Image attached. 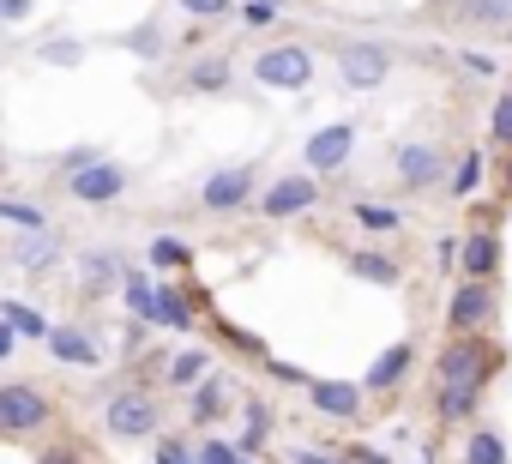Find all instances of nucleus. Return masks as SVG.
<instances>
[{
	"mask_svg": "<svg viewBox=\"0 0 512 464\" xmlns=\"http://www.w3.org/2000/svg\"><path fill=\"white\" fill-rule=\"evenodd\" d=\"M223 398H229V386H223V380H205V386H199V398H193V416H199V422H205V416H217V410H223Z\"/></svg>",
	"mask_w": 512,
	"mask_h": 464,
	"instance_id": "bb28decb",
	"label": "nucleus"
},
{
	"mask_svg": "<svg viewBox=\"0 0 512 464\" xmlns=\"http://www.w3.org/2000/svg\"><path fill=\"white\" fill-rule=\"evenodd\" d=\"M0 422H7V428H43L49 404L31 386H0Z\"/></svg>",
	"mask_w": 512,
	"mask_h": 464,
	"instance_id": "9d476101",
	"label": "nucleus"
},
{
	"mask_svg": "<svg viewBox=\"0 0 512 464\" xmlns=\"http://www.w3.org/2000/svg\"><path fill=\"white\" fill-rule=\"evenodd\" d=\"M350 151H356V127H350V121L320 127V133L308 139V169H314V175H332V169L350 163Z\"/></svg>",
	"mask_w": 512,
	"mask_h": 464,
	"instance_id": "0eeeda50",
	"label": "nucleus"
},
{
	"mask_svg": "<svg viewBox=\"0 0 512 464\" xmlns=\"http://www.w3.org/2000/svg\"><path fill=\"white\" fill-rule=\"evenodd\" d=\"M181 260H187V248H181V242H169V236H163V242H151V266H181Z\"/></svg>",
	"mask_w": 512,
	"mask_h": 464,
	"instance_id": "72a5a7b5",
	"label": "nucleus"
},
{
	"mask_svg": "<svg viewBox=\"0 0 512 464\" xmlns=\"http://www.w3.org/2000/svg\"><path fill=\"white\" fill-rule=\"evenodd\" d=\"M127 187V175L115 169V163H85V169H73V199H85V205H109L115 193Z\"/></svg>",
	"mask_w": 512,
	"mask_h": 464,
	"instance_id": "1a4fd4ad",
	"label": "nucleus"
},
{
	"mask_svg": "<svg viewBox=\"0 0 512 464\" xmlns=\"http://www.w3.org/2000/svg\"><path fill=\"white\" fill-rule=\"evenodd\" d=\"M356 223H368V229H398V211H386V205H356Z\"/></svg>",
	"mask_w": 512,
	"mask_h": 464,
	"instance_id": "2f4dec72",
	"label": "nucleus"
},
{
	"mask_svg": "<svg viewBox=\"0 0 512 464\" xmlns=\"http://www.w3.org/2000/svg\"><path fill=\"white\" fill-rule=\"evenodd\" d=\"M7 320H13V332H25V338H49L55 326L37 314V308H25V302H7Z\"/></svg>",
	"mask_w": 512,
	"mask_h": 464,
	"instance_id": "4be33fe9",
	"label": "nucleus"
},
{
	"mask_svg": "<svg viewBox=\"0 0 512 464\" xmlns=\"http://www.w3.org/2000/svg\"><path fill=\"white\" fill-rule=\"evenodd\" d=\"M199 374H205V350H181V356L169 362V380H175V386H199Z\"/></svg>",
	"mask_w": 512,
	"mask_h": 464,
	"instance_id": "b1692460",
	"label": "nucleus"
},
{
	"mask_svg": "<svg viewBox=\"0 0 512 464\" xmlns=\"http://www.w3.org/2000/svg\"><path fill=\"white\" fill-rule=\"evenodd\" d=\"M458 266H464V278H494V266H500V236L494 229H470L464 248H458Z\"/></svg>",
	"mask_w": 512,
	"mask_h": 464,
	"instance_id": "ddd939ff",
	"label": "nucleus"
},
{
	"mask_svg": "<svg viewBox=\"0 0 512 464\" xmlns=\"http://www.w3.org/2000/svg\"><path fill=\"white\" fill-rule=\"evenodd\" d=\"M464 19L500 31V25H512V0H464Z\"/></svg>",
	"mask_w": 512,
	"mask_h": 464,
	"instance_id": "a211bd4d",
	"label": "nucleus"
},
{
	"mask_svg": "<svg viewBox=\"0 0 512 464\" xmlns=\"http://www.w3.org/2000/svg\"><path fill=\"white\" fill-rule=\"evenodd\" d=\"M193 91H229V61H199L193 67Z\"/></svg>",
	"mask_w": 512,
	"mask_h": 464,
	"instance_id": "a878e982",
	"label": "nucleus"
},
{
	"mask_svg": "<svg viewBox=\"0 0 512 464\" xmlns=\"http://www.w3.org/2000/svg\"><path fill=\"white\" fill-rule=\"evenodd\" d=\"M404 374H410V344H392V350L368 368V380H362V386H368V392H392Z\"/></svg>",
	"mask_w": 512,
	"mask_h": 464,
	"instance_id": "4468645a",
	"label": "nucleus"
},
{
	"mask_svg": "<svg viewBox=\"0 0 512 464\" xmlns=\"http://www.w3.org/2000/svg\"><path fill=\"white\" fill-rule=\"evenodd\" d=\"M266 7H284V0H266Z\"/></svg>",
	"mask_w": 512,
	"mask_h": 464,
	"instance_id": "79ce46f5",
	"label": "nucleus"
},
{
	"mask_svg": "<svg viewBox=\"0 0 512 464\" xmlns=\"http://www.w3.org/2000/svg\"><path fill=\"white\" fill-rule=\"evenodd\" d=\"M338 79H344V91H380L392 79V49L368 43V37L338 43Z\"/></svg>",
	"mask_w": 512,
	"mask_h": 464,
	"instance_id": "f03ea898",
	"label": "nucleus"
},
{
	"mask_svg": "<svg viewBox=\"0 0 512 464\" xmlns=\"http://www.w3.org/2000/svg\"><path fill=\"white\" fill-rule=\"evenodd\" d=\"M151 428H157V410H151L145 392H121V398H109V434L139 440V434H151Z\"/></svg>",
	"mask_w": 512,
	"mask_h": 464,
	"instance_id": "6e6552de",
	"label": "nucleus"
},
{
	"mask_svg": "<svg viewBox=\"0 0 512 464\" xmlns=\"http://www.w3.org/2000/svg\"><path fill=\"white\" fill-rule=\"evenodd\" d=\"M49 350H55L61 362H79V368L97 362V344H91L85 332H73V326H55V332H49Z\"/></svg>",
	"mask_w": 512,
	"mask_h": 464,
	"instance_id": "2eb2a0df",
	"label": "nucleus"
},
{
	"mask_svg": "<svg viewBox=\"0 0 512 464\" xmlns=\"http://www.w3.org/2000/svg\"><path fill=\"white\" fill-rule=\"evenodd\" d=\"M157 464H199V458H193L181 440H163V446H157Z\"/></svg>",
	"mask_w": 512,
	"mask_h": 464,
	"instance_id": "c9c22d12",
	"label": "nucleus"
},
{
	"mask_svg": "<svg viewBox=\"0 0 512 464\" xmlns=\"http://www.w3.org/2000/svg\"><path fill=\"white\" fill-rule=\"evenodd\" d=\"M320 205V181L314 175H284L260 193V211L266 217H296V211H314Z\"/></svg>",
	"mask_w": 512,
	"mask_h": 464,
	"instance_id": "423d86ee",
	"label": "nucleus"
},
{
	"mask_svg": "<svg viewBox=\"0 0 512 464\" xmlns=\"http://www.w3.org/2000/svg\"><path fill=\"white\" fill-rule=\"evenodd\" d=\"M308 398H314V410H326L338 422H350L362 410V386H350V380H308Z\"/></svg>",
	"mask_w": 512,
	"mask_h": 464,
	"instance_id": "f8f14e48",
	"label": "nucleus"
},
{
	"mask_svg": "<svg viewBox=\"0 0 512 464\" xmlns=\"http://www.w3.org/2000/svg\"><path fill=\"white\" fill-rule=\"evenodd\" d=\"M241 464H253V458H241Z\"/></svg>",
	"mask_w": 512,
	"mask_h": 464,
	"instance_id": "a18cd8bd",
	"label": "nucleus"
},
{
	"mask_svg": "<svg viewBox=\"0 0 512 464\" xmlns=\"http://www.w3.org/2000/svg\"><path fill=\"white\" fill-rule=\"evenodd\" d=\"M49 464H67V458H49Z\"/></svg>",
	"mask_w": 512,
	"mask_h": 464,
	"instance_id": "37998d69",
	"label": "nucleus"
},
{
	"mask_svg": "<svg viewBox=\"0 0 512 464\" xmlns=\"http://www.w3.org/2000/svg\"><path fill=\"white\" fill-rule=\"evenodd\" d=\"M7 350H13V320L0 314V356H7Z\"/></svg>",
	"mask_w": 512,
	"mask_h": 464,
	"instance_id": "ea45409f",
	"label": "nucleus"
},
{
	"mask_svg": "<svg viewBox=\"0 0 512 464\" xmlns=\"http://www.w3.org/2000/svg\"><path fill=\"white\" fill-rule=\"evenodd\" d=\"M488 320H494V290H488V278H464V284L452 290V302H446V332H452V338H476V332H488Z\"/></svg>",
	"mask_w": 512,
	"mask_h": 464,
	"instance_id": "20e7f679",
	"label": "nucleus"
},
{
	"mask_svg": "<svg viewBox=\"0 0 512 464\" xmlns=\"http://www.w3.org/2000/svg\"><path fill=\"white\" fill-rule=\"evenodd\" d=\"M272 13H278V7H266V0H247L241 19H247V25H272Z\"/></svg>",
	"mask_w": 512,
	"mask_h": 464,
	"instance_id": "4c0bfd02",
	"label": "nucleus"
},
{
	"mask_svg": "<svg viewBox=\"0 0 512 464\" xmlns=\"http://www.w3.org/2000/svg\"><path fill=\"white\" fill-rule=\"evenodd\" d=\"M476 187H482V151H470V157L452 169V187H446V193H452V199H470Z\"/></svg>",
	"mask_w": 512,
	"mask_h": 464,
	"instance_id": "412c9836",
	"label": "nucleus"
},
{
	"mask_svg": "<svg viewBox=\"0 0 512 464\" xmlns=\"http://www.w3.org/2000/svg\"><path fill=\"white\" fill-rule=\"evenodd\" d=\"M199 464H241V452L223 446V440H205V446H199Z\"/></svg>",
	"mask_w": 512,
	"mask_h": 464,
	"instance_id": "f704fd0d",
	"label": "nucleus"
},
{
	"mask_svg": "<svg viewBox=\"0 0 512 464\" xmlns=\"http://www.w3.org/2000/svg\"><path fill=\"white\" fill-rule=\"evenodd\" d=\"M127 49L145 55V61H157V55H163V37H157L151 25H139V31H127Z\"/></svg>",
	"mask_w": 512,
	"mask_h": 464,
	"instance_id": "c85d7f7f",
	"label": "nucleus"
},
{
	"mask_svg": "<svg viewBox=\"0 0 512 464\" xmlns=\"http://www.w3.org/2000/svg\"><path fill=\"white\" fill-rule=\"evenodd\" d=\"M488 139H494V145H512V91L494 103V115H488Z\"/></svg>",
	"mask_w": 512,
	"mask_h": 464,
	"instance_id": "cd10ccee",
	"label": "nucleus"
},
{
	"mask_svg": "<svg viewBox=\"0 0 512 464\" xmlns=\"http://www.w3.org/2000/svg\"><path fill=\"white\" fill-rule=\"evenodd\" d=\"M392 169H398V181L410 187V193H428V187H440V145H428V139H404L398 151H392Z\"/></svg>",
	"mask_w": 512,
	"mask_h": 464,
	"instance_id": "39448f33",
	"label": "nucleus"
},
{
	"mask_svg": "<svg viewBox=\"0 0 512 464\" xmlns=\"http://www.w3.org/2000/svg\"><path fill=\"white\" fill-rule=\"evenodd\" d=\"M494 368H500V350H494L482 332H476V338H452V344L440 350V362H434V380H440L434 410H440V422H464V416L482 404Z\"/></svg>",
	"mask_w": 512,
	"mask_h": 464,
	"instance_id": "f257e3e1",
	"label": "nucleus"
},
{
	"mask_svg": "<svg viewBox=\"0 0 512 464\" xmlns=\"http://www.w3.org/2000/svg\"><path fill=\"white\" fill-rule=\"evenodd\" d=\"M350 272H356L362 284H398V266H392L386 254H350Z\"/></svg>",
	"mask_w": 512,
	"mask_h": 464,
	"instance_id": "aec40b11",
	"label": "nucleus"
},
{
	"mask_svg": "<svg viewBox=\"0 0 512 464\" xmlns=\"http://www.w3.org/2000/svg\"><path fill=\"white\" fill-rule=\"evenodd\" d=\"M157 326H175V332L187 326V302H181L169 284H157Z\"/></svg>",
	"mask_w": 512,
	"mask_h": 464,
	"instance_id": "5701e85b",
	"label": "nucleus"
},
{
	"mask_svg": "<svg viewBox=\"0 0 512 464\" xmlns=\"http://www.w3.org/2000/svg\"><path fill=\"white\" fill-rule=\"evenodd\" d=\"M253 79L266 91H308L314 85V55L302 43H272L260 61H253Z\"/></svg>",
	"mask_w": 512,
	"mask_h": 464,
	"instance_id": "7ed1b4c3",
	"label": "nucleus"
},
{
	"mask_svg": "<svg viewBox=\"0 0 512 464\" xmlns=\"http://www.w3.org/2000/svg\"><path fill=\"white\" fill-rule=\"evenodd\" d=\"M37 55H43V61H49V67H79V61H85V49H79V43H73V37H55V43H43V49H37Z\"/></svg>",
	"mask_w": 512,
	"mask_h": 464,
	"instance_id": "393cba45",
	"label": "nucleus"
},
{
	"mask_svg": "<svg viewBox=\"0 0 512 464\" xmlns=\"http://www.w3.org/2000/svg\"><path fill=\"white\" fill-rule=\"evenodd\" d=\"M464 67H470V73H482V79H494V55H476V49H464Z\"/></svg>",
	"mask_w": 512,
	"mask_h": 464,
	"instance_id": "58836bf2",
	"label": "nucleus"
},
{
	"mask_svg": "<svg viewBox=\"0 0 512 464\" xmlns=\"http://www.w3.org/2000/svg\"><path fill=\"white\" fill-rule=\"evenodd\" d=\"M31 7H37V0H0V25H19V19H31Z\"/></svg>",
	"mask_w": 512,
	"mask_h": 464,
	"instance_id": "e433bc0d",
	"label": "nucleus"
},
{
	"mask_svg": "<svg viewBox=\"0 0 512 464\" xmlns=\"http://www.w3.org/2000/svg\"><path fill=\"white\" fill-rule=\"evenodd\" d=\"M266 440V404H247V434H241V452H253Z\"/></svg>",
	"mask_w": 512,
	"mask_h": 464,
	"instance_id": "7c9ffc66",
	"label": "nucleus"
},
{
	"mask_svg": "<svg viewBox=\"0 0 512 464\" xmlns=\"http://www.w3.org/2000/svg\"><path fill=\"white\" fill-rule=\"evenodd\" d=\"M13 254H19V266H55V260H61V242H55V236H43V229H37V236H25V242H19Z\"/></svg>",
	"mask_w": 512,
	"mask_h": 464,
	"instance_id": "6ab92c4d",
	"label": "nucleus"
},
{
	"mask_svg": "<svg viewBox=\"0 0 512 464\" xmlns=\"http://www.w3.org/2000/svg\"><path fill=\"white\" fill-rule=\"evenodd\" d=\"M0 434H7V422H0Z\"/></svg>",
	"mask_w": 512,
	"mask_h": 464,
	"instance_id": "c03bdc74",
	"label": "nucleus"
},
{
	"mask_svg": "<svg viewBox=\"0 0 512 464\" xmlns=\"http://www.w3.org/2000/svg\"><path fill=\"white\" fill-rule=\"evenodd\" d=\"M235 7V0H181V13H193V19H223Z\"/></svg>",
	"mask_w": 512,
	"mask_h": 464,
	"instance_id": "473e14b6",
	"label": "nucleus"
},
{
	"mask_svg": "<svg viewBox=\"0 0 512 464\" xmlns=\"http://www.w3.org/2000/svg\"><path fill=\"white\" fill-rule=\"evenodd\" d=\"M464 464H506V440L494 428H476L470 446H464Z\"/></svg>",
	"mask_w": 512,
	"mask_h": 464,
	"instance_id": "f3484780",
	"label": "nucleus"
},
{
	"mask_svg": "<svg viewBox=\"0 0 512 464\" xmlns=\"http://www.w3.org/2000/svg\"><path fill=\"white\" fill-rule=\"evenodd\" d=\"M0 217H13L19 229H43V211H37V205H25V199H7V205H0Z\"/></svg>",
	"mask_w": 512,
	"mask_h": 464,
	"instance_id": "c756f323",
	"label": "nucleus"
},
{
	"mask_svg": "<svg viewBox=\"0 0 512 464\" xmlns=\"http://www.w3.org/2000/svg\"><path fill=\"white\" fill-rule=\"evenodd\" d=\"M350 458H356V464H386V458H380V452H368V446H356Z\"/></svg>",
	"mask_w": 512,
	"mask_h": 464,
	"instance_id": "a19ab883",
	"label": "nucleus"
},
{
	"mask_svg": "<svg viewBox=\"0 0 512 464\" xmlns=\"http://www.w3.org/2000/svg\"><path fill=\"white\" fill-rule=\"evenodd\" d=\"M247 193H253V169H217L199 199H205L211 211H235V205H247Z\"/></svg>",
	"mask_w": 512,
	"mask_h": 464,
	"instance_id": "9b49d317",
	"label": "nucleus"
},
{
	"mask_svg": "<svg viewBox=\"0 0 512 464\" xmlns=\"http://www.w3.org/2000/svg\"><path fill=\"white\" fill-rule=\"evenodd\" d=\"M121 296H127V308H133L139 320H157V284H151V278L127 272V278H121Z\"/></svg>",
	"mask_w": 512,
	"mask_h": 464,
	"instance_id": "dca6fc26",
	"label": "nucleus"
}]
</instances>
